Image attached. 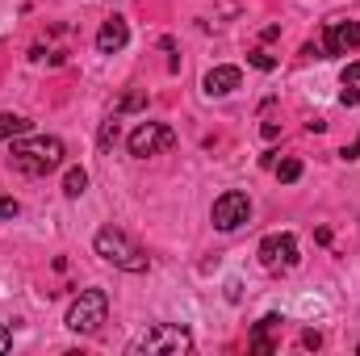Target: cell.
Wrapping results in <instances>:
<instances>
[{"label": "cell", "mask_w": 360, "mask_h": 356, "mask_svg": "<svg viewBox=\"0 0 360 356\" xmlns=\"http://www.w3.org/2000/svg\"><path fill=\"white\" fill-rule=\"evenodd\" d=\"M281 327V314H264L260 323H256V331H252V348L260 356H269L272 352V331Z\"/></svg>", "instance_id": "cell-11"}, {"label": "cell", "mask_w": 360, "mask_h": 356, "mask_svg": "<svg viewBox=\"0 0 360 356\" xmlns=\"http://www.w3.org/2000/svg\"><path fill=\"white\" fill-rule=\"evenodd\" d=\"M84 189H89V172H84V168H68V177H63V193L76 201V197H84Z\"/></svg>", "instance_id": "cell-13"}, {"label": "cell", "mask_w": 360, "mask_h": 356, "mask_svg": "<svg viewBox=\"0 0 360 356\" xmlns=\"http://www.w3.org/2000/svg\"><path fill=\"white\" fill-rule=\"evenodd\" d=\"M63 164V143L51 139V134H38V139H17L13 143V168L25 172V177H46Z\"/></svg>", "instance_id": "cell-1"}, {"label": "cell", "mask_w": 360, "mask_h": 356, "mask_svg": "<svg viewBox=\"0 0 360 356\" xmlns=\"http://www.w3.org/2000/svg\"><path fill=\"white\" fill-rule=\"evenodd\" d=\"M360 46V21H327L323 30V55H348Z\"/></svg>", "instance_id": "cell-8"}, {"label": "cell", "mask_w": 360, "mask_h": 356, "mask_svg": "<svg viewBox=\"0 0 360 356\" xmlns=\"http://www.w3.org/2000/svg\"><path fill=\"white\" fill-rule=\"evenodd\" d=\"M344 105H360V63L344 68V92H340Z\"/></svg>", "instance_id": "cell-12"}, {"label": "cell", "mask_w": 360, "mask_h": 356, "mask_svg": "<svg viewBox=\"0 0 360 356\" xmlns=\"http://www.w3.org/2000/svg\"><path fill=\"white\" fill-rule=\"evenodd\" d=\"M105 314H109V293L105 289H84L68 310V327L76 336H92V331H101Z\"/></svg>", "instance_id": "cell-4"}, {"label": "cell", "mask_w": 360, "mask_h": 356, "mask_svg": "<svg viewBox=\"0 0 360 356\" xmlns=\"http://www.w3.org/2000/svg\"><path fill=\"white\" fill-rule=\"evenodd\" d=\"M139 109H147V92H126V96L113 105V117H122V113H139Z\"/></svg>", "instance_id": "cell-15"}, {"label": "cell", "mask_w": 360, "mask_h": 356, "mask_svg": "<svg viewBox=\"0 0 360 356\" xmlns=\"http://www.w3.org/2000/svg\"><path fill=\"white\" fill-rule=\"evenodd\" d=\"M210 218H214V227H218V231H239V227L252 218V201H248V193H239V189L222 193V197L214 201Z\"/></svg>", "instance_id": "cell-7"}, {"label": "cell", "mask_w": 360, "mask_h": 356, "mask_svg": "<svg viewBox=\"0 0 360 356\" xmlns=\"http://www.w3.org/2000/svg\"><path fill=\"white\" fill-rule=\"evenodd\" d=\"M126 42H130V25H126V17H109V21L96 30V51H101V55H117Z\"/></svg>", "instance_id": "cell-9"}, {"label": "cell", "mask_w": 360, "mask_h": 356, "mask_svg": "<svg viewBox=\"0 0 360 356\" xmlns=\"http://www.w3.org/2000/svg\"><path fill=\"white\" fill-rule=\"evenodd\" d=\"M248 63H252V68H260V72H272V68H276V59H272L269 51H252V55H248Z\"/></svg>", "instance_id": "cell-17"}, {"label": "cell", "mask_w": 360, "mask_h": 356, "mask_svg": "<svg viewBox=\"0 0 360 356\" xmlns=\"http://www.w3.org/2000/svg\"><path fill=\"white\" fill-rule=\"evenodd\" d=\"M8 348H13V331H8V327L0 323V356L8 352Z\"/></svg>", "instance_id": "cell-20"}, {"label": "cell", "mask_w": 360, "mask_h": 356, "mask_svg": "<svg viewBox=\"0 0 360 356\" xmlns=\"http://www.w3.org/2000/svg\"><path fill=\"white\" fill-rule=\"evenodd\" d=\"M256 256H260V265L269 268V272H289V268H297V239H293L289 231L264 235Z\"/></svg>", "instance_id": "cell-5"}, {"label": "cell", "mask_w": 360, "mask_h": 356, "mask_svg": "<svg viewBox=\"0 0 360 356\" xmlns=\"http://www.w3.org/2000/svg\"><path fill=\"white\" fill-rule=\"evenodd\" d=\"M297 177H302V160H281V164H276V180H281V184H293Z\"/></svg>", "instance_id": "cell-16"}, {"label": "cell", "mask_w": 360, "mask_h": 356, "mask_svg": "<svg viewBox=\"0 0 360 356\" xmlns=\"http://www.w3.org/2000/svg\"><path fill=\"white\" fill-rule=\"evenodd\" d=\"M92 248H96L101 260L126 268V272H147V252H143L126 231H117V227H101L96 239H92Z\"/></svg>", "instance_id": "cell-2"}, {"label": "cell", "mask_w": 360, "mask_h": 356, "mask_svg": "<svg viewBox=\"0 0 360 356\" xmlns=\"http://www.w3.org/2000/svg\"><path fill=\"white\" fill-rule=\"evenodd\" d=\"M239 84H243V72H239V68H214V72H205V80H201L205 96H231Z\"/></svg>", "instance_id": "cell-10"}, {"label": "cell", "mask_w": 360, "mask_h": 356, "mask_svg": "<svg viewBox=\"0 0 360 356\" xmlns=\"http://www.w3.org/2000/svg\"><path fill=\"white\" fill-rule=\"evenodd\" d=\"M113 143H117V122H113V117H109V122H105V126H101V151H109V147H113Z\"/></svg>", "instance_id": "cell-18"}, {"label": "cell", "mask_w": 360, "mask_h": 356, "mask_svg": "<svg viewBox=\"0 0 360 356\" xmlns=\"http://www.w3.org/2000/svg\"><path fill=\"white\" fill-rule=\"evenodd\" d=\"M30 130V122L21 117V113H0V143L4 139H17V134H25Z\"/></svg>", "instance_id": "cell-14"}, {"label": "cell", "mask_w": 360, "mask_h": 356, "mask_svg": "<svg viewBox=\"0 0 360 356\" xmlns=\"http://www.w3.org/2000/svg\"><path fill=\"white\" fill-rule=\"evenodd\" d=\"M17 214H21V205L13 197H0V218H17Z\"/></svg>", "instance_id": "cell-19"}, {"label": "cell", "mask_w": 360, "mask_h": 356, "mask_svg": "<svg viewBox=\"0 0 360 356\" xmlns=\"http://www.w3.org/2000/svg\"><path fill=\"white\" fill-rule=\"evenodd\" d=\"M188 348H193V336L184 327H172V323H155V327H147L130 344L134 356H180V352H188Z\"/></svg>", "instance_id": "cell-3"}, {"label": "cell", "mask_w": 360, "mask_h": 356, "mask_svg": "<svg viewBox=\"0 0 360 356\" xmlns=\"http://www.w3.org/2000/svg\"><path fill=\"white\" fill-rule=\"evenodd\" d=\"M302 344H306V348H319V344H323V336H319V331H302Z\"/></svg>", "instance_id": "cell-21"}, {"label": "cell", "mask_w": 360, "mask_h": 356, "mask_svg": "<svg viewBox=\"0 0 360 356\" xmlns=\"http://www.w3.org/2000/svg\"><path fill=\"white\" fill-rule=\"evenodd\" d=\"M340 155H344V160H360V139H356V143H348V147H344Z\"/></svg>", "instance_id": "cell-22"}, {"label": "cell", "mask_w": 360, "mask_h": 356, "mask_svg": "<svg viewBox=\"0 0 360 356\" xmlns=\"http://www.w3.org/2000/svg\"><path fill=\"white\" fill-rule=\"evenodd\" d=\"M306 130H310V134H323V130H327V122H323V117H314V122H306Z\"/></svg>", "instance_id": "cell-23"}, {"label": "cell", "mask_w": 360, "mask_h": 356, "mask_svg": "<svg viewBox=\"0 0 360 356\" xmlns=\"http://www.w3.org/2000/svg\"><path fill=\"white\" fill-rule=\"evenodd\" d=\"M172 147H176V130L164 126V122H143L130 134V155H139V160L160 155V151H172Z\"/></svg>", "instance_id": "cell-6"}]
</instances>
